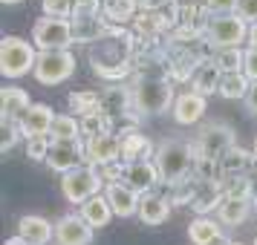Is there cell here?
Segmentation results:
<instances>
[{"label": "cell", "instance_id": "cell-30", "mask_svg": "<svg viewBox=\"0 0 257 245\" xmlns=\"http://www.w3.org/2000/svg\"><path fill=\"white\" fill-rule=\"evenodd\" d=\"M67 104H70V113L75 118H87V116L101 113V98H98V93H70Z\"/></svg>", "mask_w": 257, "mask_h": 245}, {"label": "cell", "instance_id": "cell-1", "mask_svg": "<svg viewBox=\"0 0 257 245\" xmlns=\"http://www.w3.org/2000/svg\"><path fill=\"white\" fill-rule=\"evenodd\" d=\"M153 164H156V170H159L162 185L174 187V185H179L182 179L194 176V167H197V147L185 139H165V141L156 144Z\"/></svg>", "mask_w": 257, "mask_h": 245}, {"label": "cell", "instance_id": "cell-11", "mask_svg": "<svg viewBox=\"0 0 257 245\" xmlns=\"http://www.w3.org/2000/svg\"><path fill=\"white\" fill-rule=\"evenodd\" d=\"M47 164L55 173H72L84 164V144L81 141H52L47 153Z\"/></svg>", "mask_w": 257, "mask_h": 245}, {"label": "cell", "instance_id": "cell-8", "mask_svg": "<svg viewBox=\"0 0 257 245\" xmlns=\"http://www.w3.org/2000/svg\"><path fill=\"white\" fill-rule=\"evenodd\" d=\"M32 41L41 52H49V49H70V44H75V35H72V24L64 21V18H49L44 15L35 26H32Z\"/></svg>", "mask_w": 257, "mask_h": 245}, {"label": "cell", "instance_id": "cell-45", "mask_svg": "<svg viewBox=\"0 0 257 245\" xmlns=\"http://www.w3.org/2000/svg\"><path fill=\"white\" fill-rule=\"evenodd\" d=\"M3 3H6V6H15V3H24V0H3Z\"/></svg>", "mask_w": 257, "mask_h": 245}, {"label": "cell", "instance_id": "cell-49", "mask_svg": "<svg viewBox=\"0 0 257 245\" xmlns=\"http://www.w3.org/2000/svg\"><path fill=\"white\" fill-rule=\"evenodd\" d=\"M254 210H257V208H254Z\"/></svg>", "mask_w": 257, "mask_h": 245}, {"label": "cell", "instance_id": "cell-17", "mask_svg": "<svg viewBox=\"0 0 257 245\" xmlns=\"http://www.w3.org/2000/svg\"><path fill=\"white\" fill-rule=\"evenodd\" d=\"M104 196H107V202H110L113 213L121 216V219H127V216H136V213H139L142 196L133 190V187L124 185V182H107Z\"/></svg>", "mask_w": 257, "mask_h": 245}, {"label": "cell", "instance_id": "cell-28", "mask_svg": "<svg viewBox=\"0 0 257 245\" xmlns=\"http://www.w3.org/2000/svg\"><path fill=\"white\" fill-rule=\"evenodd\" d=\"M52 141H81V118H75L72 113H58L49 130Z\"/></svg>", "mask_w": 257, "mask_h": 245}, {"label": "cell", "instance_id": "cell-20", "mask_svg": "<svg viewBox=\"0 0 257 245\" xmlns=\"http://www.w3.org/2000/svg\"><path fill=\"white\" fill-rule=\"evenodd\" d=\"M222 199H225V193H222L220 182H199L197 193H194L188 208L194 210L197 216H211V210H220Z\"/></svg>", "mask_w": 257, "mask_h": 245}, {"label": "cell", "instance_id": "cell-37", "mask_svg": "<svg viewBox=\"0 0 257 245\" xmlns=\"http://www.w3.org/2000/svg\"><path fill=\"white\" fill-rule=\"evenodd\" d=\"M18 139H21V127H18L15 121H3V124H0V150L9 153Z\"/></svg>", "mask_w": 257, "mask_h": 245}, {"label": "cell", "instance_id": "cell-41", "mask_svg": "<svg viewBox=\"0 0 257 245\" xmlns=\"http://www.w3.org/2000/svg\"><path fill=\"white\" fill-rule=\"evenodd\" d=\"M171 0H139V9L142 12H153V15H159L168 6Z\"/></svg>", "mask_w": 257, "mask_h": 245}, {"label": "cell", "instance_id": "cell-47", "mask_svg": "<svg viewBox=\"0 0 257 245\" xmlns=\"http://www.w3.org/2000/svg\"><path fill=\"white\" fill-rule=\"evenodd\" d=\"M228 245H245V242H228Z\"/></svg>", "mask_w": 257, "mask_h": 245}, {"label": "cell", "instance_id": "cell-15", "mask_svg": "<svg viewBox=\"0 0 257 245\" xmlns=\"http://www.w3.org/2000/svg\"><path fill=\"white\" fill-rule=\"evenodd\" d=\"M205 107H208V98L205 95L194 93V90H185L182 95H176L174 107H171V116L179 127H191L197 124L199 118L205 116Z\"/></svg>", "mask_w": 257, "mask_h": 245}, {"label": "cell", "instance_id": "cell-9", "mask_svg": "<svg viewBox=\"0 0 257 245\" xmlns=\"http://www.w3.org/2000/svg\"><path fill=\"white\" fill-rule=\"evenodd\" d=\"M116 162H121V133H104L84 141V164L101 170Z\"/></svg>", "mask_w": 257, "mask_h": 245}, {"label": "cell", "instance_id": "cell-18", "mask_svg": "<svg viewBox=\"0 0 257 245\" xmlns=\"http://www.w3.org/2000/svg\"><path fill=\"white\" fill-rule=\"evenodd\" d=\"M188 239L194 245H228L231 239H225V228L220 219L214 216H194V222L188 225Z\"/></svg>", "mask_w": 257, "mask_h": 245}, {"label": "cell", "instance_id": "cell-13", "mask_svg": "<svg viewBox=\"0 0 257 245\" xmlns=\"http://www.w3.org/2000/svg\"><path fill=\"white\" fill-rule=\"evenodd\" d=\"M121 182L127 187H133L139 196H145V193H151L153 187H156V182H162V179H159V170H156L153 159H139V162L124 164Z\"/></svg>", "mask_w": 257, "mask_h": 245}, {"label": "cell", "instance_id": "cell-42", "mask_svg": "<svg viewBox=\"0 0 257 245\" xmlns=\"http://www.w3.org/2000/svg\"><path fill=\"white\" fill-rule=\"evenodd\" d=\"M243 104H245V110H248L251 116H257V84L248 87V95L243 98Z\"/></svg>", "mask_w": 257, "mask_h": 245}, {"label": "cell", "instance_id": "cell-12", "mask_svg": "<svg viewBox=\"0 0 257 245\" xmlns=\"http://www.w3.org/2000/svg\"><path fill=\"white\" fill-rule=\"evenodd\" d=\"M55 116H58V113H55L49 104H32L24 116H21V121H18L21 136H24L26 141L29 139H47L49 130H52Z\"/></svg>", "mask_w": 257, "mask_h": 245}, {"label": "cell", "instance_id": "cell-40", "mask_svg": "<svg viewBox=\"0 0 257 245\" xmlns=\"http://www.w3.org/2000/svg\"><path fill=\"white\" fill-rule=\"evenodd\" d=\"M237 15H240V18H243L248 26H254V24H257V0H240Z\"/></svg>", "mask_w": 257, "mask_h": 245}, {"label": "cell", "instance_id": "cell-31", "mask_svg": "<svg viewBox=\"0 0 257 245\" xmlns=\"http://www.w3.org/2000/svg\"><path fill=\"white\" fill-rule=\"evenodd\" d=\"M136 9H139V0H104V18L113 24H124V21H136ZM142 12V9H139Z\"/></svg>", "mask_w": 257, "mask_h": 245}, {"label": "cell", "instance_id": "cell-29", "mask_svg": "<svg viewBox=\"0 0 257 245\" xmlns=\"http://www.w3.org/2000/svg\"><path fill=\"white\" fill-rule=\"evenodd\" d=\"M248 87H251V81L245 78L243 72H222L217 95H222L225 101H237V98H245L248 95Z\"/></svg>", "mask_w": 257, "mask_h": 245}, {"label": "cell", "instance_id": "cell-44", "mask_svg": "<svg viewBox=\"0 0 257 245\" xmlns=\"http://www.w3.org/2000/svg\"><path fill=\"white\" fill-rule=\"evenodd\" d=\"M6 245H29V242H24L21 236H12V239H9V242H6Z\"/></svg>", "mask_w": 257, "mask_h": 245}, {"label": "cell", "instance_id": "cell-48", "mask_svg": "<svg viewBox=\"0 0 257 245\" xmlns=\"http://www.w3.org/2000/svg\"><path fill=\"white\" fill-rule=\"evenodd\" d=\"M254 245H257V236H254Z\"/></svg>", "mask_w": 257, "mask_h": 245}, {"label": "cell", "instance_id": "cell-46", "mask_svg": "<svg viewBox=\"0 0 257 245\" xmlns=\"http://www.w3.org/2000/svg\"><path fill=\"white\" fill-rule=\"evenodd\" d=\"M254 159H257V139H254Z\"/></svg>", "mask_w": 257, "mask_h": 245}, {"label": "cell", "instance_id": "cell-7", "mask_svg": "<svg viewBox=\"0 0 257 245\" xmlns=\"http://www.w3.org/2000/svg\"><path fill=\"white\" fill-rule=\"evenodd\" d=\"M75 72V55L70 49H49V52H38L35 61V75L38 84L44 87H58Z\"/></svg>", "mask_w": 257, "mask_h": 245}, {"label": "cell", "instance_id": "cell-33", "mask_svg": "<svg viewBox=\"0 0 257 245\" xmlns=\"http://www.w3.org/2000/svg\"><path fill=\"white\" fill-rule=\"evenodd\" d=\"M197 185H199L197 176H188V179H182L179 185H174L171 190H168L171 205H191V199H194V193H197Z\"/></svg>", "mask_w": 257, "mask_h": 245}, {"label": "cell", "instance_id": "cell-14", "mask_svg": "<svg viewBox=\"0 0 257 245\" xmlns=\"http://www.w3.org/2000/svg\"><path fill=\"white\" fill-rule=\"evenodd\" d=\"M98 98H101V113H104L107 118H113V121L133 113L130 84H110V87H104V90L98 93ZM133 116H136V113H133Z\"/></svg>", "mask_w": 257, "mask_h": 245}, {"label": "cell", "instance_id": "cell-3", "mask_svg": "<svg viewBox=\"0 0 257 245\" xmlns=\"http://www.w3.org/2000/svg\"><path fill=\"white\" fill-rule=\"evenodd\" d=\"M202 41L208 44V49H240V44L248 41V24L240 15L208 18L202 26Z\"/></svg>", "mask_w": 257, "mask_h": 245}, {"label": "cell", "instance_id": "cell-39", "mask_svg": "<svg viewBox=\"0 0 257 245\" xmlns=\"http://www.w3.org/2000/svg\"><path fill=\"white\" fill-rule=\"evenodd\" d=\"M243 75L251 84H257V47H248L243 55Z\"/></svg>", "mask_w": 257, "mask_h": 245}, {"label": "cell", "instance_id": "cell-2", "mask_svg": "<svg viewBox=\"0 0 257 245\" xmlns=\"http://www.w3.org/2000/svg\"><path fill=\"white\" fill-rule=\"evenodd\" d=\"M130 93H133V113L139 116H162L176 101L174 87L162 75H139L130 84Z\"/></svg>", "mask_w": 257, "mask_h": 245}, {"label": "cell", "instance_id": "cell-19", "mask_svg": "<svg viewBox=\"0 0 257 245\" xmlns=\"http://www.w3.org/2000/svg\"><path fill=\"white\" fill-rule=\"evenodd\" d=\"M18 236L29 245H47L49 239H55V225L47 222L44 216L29 213V216H21L18 219Z\"/></svg>", "mask_w": 257, "mask_h": 245}, {"label": "cell", "instance_id": "cell-21", "mask_svg": "<svg viewBox=\"0 0 257 245\" xmlns=\"http://www.w3.org/2000/svg\"><path fill=\"white\" fill-rule=\"evenodd\" d=\"M29 107H32V101H29L26 90H21V87H3L0 90V116H3V121L18 124Z\"/></svg>", "mask_w": 257, "mask_h": 245}, {"label": "cell", "instance_id": "cell-10", "mask_svg": "<svg viewBox=\"0 0 257 245\" xmlns=\"http://www.w3.org/2000/svg\"><path fill=\"white\" fill-rule=\"evenodd\" d=\"M70 24H72L75 44H101L104 38H110L116 32V26L104 18V12L101 15H75Z\"/></svg>", "mask_w": 257, "mask_h": 245}, {"label": "cell", "instance_id": "cell-6", "mask_svg": "<svg viewBox=\"0 0 257 245\" xmlns=\"http://www.w3.org/2000/svg\"><path fill=\"white\" fill-rule=\"evenodd\" d=\"M101 185H104L101 170H98V167H90V164H81L78 170H72V173H67L61 179V193H64L67 202H72V205L81 208L87 199L98 196Z\"/></svg>", "mask_w": 257, "mask_h": 245}, {"label": "cell", "instance_id": "cell-4", "mask_svg": "<svg viewBox=\"0 0 257 245\" xmlns=\"http://www.w3.org/2000/svg\"><path fill=\"white\" fill-rule=\"evenodd\" d=\"M38 52L35 47L18 35H6L0 44V72L3 78H24L26 72H35Z\"/></svg>", "mask_w": 257, "mask_h": 245}, {"label": "cell", "instance_id": "cell-23", "mask_svg": "<svg viewBox=\"0 0 257 245\" xmlns=\"http://www.w3.org/2000/svg\"><path fill=\"white\" fill-rule=\"evenodd\" d=\"M153 153H156V147L142 133H136V130L121 133V164L139 162V159H153Z\"/></svg>", "mask_w": 257, "mask_h": 245}, {"label": "cell", "instance_id": "cell-5", "mask_svg": "<svg viewBox=\"0 0 257 245\" xmlns=\"http://www.w3.org/2000/svg\"><path fill=\"white\" fill-rule=\"evenodd\" d=\"M197 156L199 159H211V162H220L225 153L237 147V133L231 124L225 121H208L205 127L199 130L197 136Z\"/></svg>", "mask_w": 257, "mask_h": 245}, {"label": "cell", "instance_id": "cell-38", "mask_svg": "<svg viewBox=\"0 0 257 245\" xmlns=\"http://www.w3.org/2000/svg\"><path fill=\"white\" fill-rule=\"evenodd\" d=\"M52 147V139H29L26 141V156L29 159H35V162H47V153Z\"/></svg>", "mask_w": 257, "mask_h": 245}, {"label": "cell", "instance_id": "cell-34", "mask_svg": "<svg viewBox=\"0 0 257 245\" xmlns=\"http://www.w3.org/2000/svg\"><path fill=\"white\" fill-rule=\"evenodd\" d=\"M104 133H113V118H107L104 113L81 118V136L93 139V136H104Z\"/></svg>", "mask_w": 257, "mask_h": 245}, {"label": "cell", "instance_id": "cell-22", "mask_svg": "<svg viewBox=\"0 0 257 245\" xmlns=\"http://www.w3.org/2000/svg\"><path fill=\"white\" fill-rule=\"evenodd\" d=\"M171 199H168V193H145L139 202V219L145 222V225H162L168 216H171Z\"/></svg>", "mask_w": 257, "mask_h": 245}, {"label": "cell", "instance_id": "cell-36", "mask_svg": "<svg viewBox=\"0 0 257 245\" xmlns=\"http://www.w3.org/2000/svg\"><path fill=\"white\" fill-rule=\"evenodd\" d=\"M237 6L240 0H205L202 3V12L208 18H217V15H237Z\"/></svg>", "mask_w": 257, "mask_h": 245}, {"label": "cell", "instance_id": "cell-35", "mask_svg": "<svg viewBox=\"0 0 257 245\" xmlns=\"http://www.w3.org/2000/svg\"><path fill=\"white\" fill-rule=\"evenodd\" d=\"M75 12H78V0H44V15H49V18H75Z\"/></svg>", "mask_w": 257, "mask_h": 245}, {"label": "cell", "instance_id": "cell-16", "mask_svg": "<svg viewBox=\"0 0 257 245\" xmlns=\"http://www.w3.org/2000/svg\"><path fill=\"white\" fill-rule=\"evenodd\" d=\"M55 242L58 245H90L93 228L81 219V213H67L55 222Z\"/></svg>", "mask_w": 257, "mask_h": 245}, {"label": "cell", "instance_id": "cell-32", "mask_svg": "<svg viewBox=\"0 0 257 245\" xmlns=\"http://www.w3.org/2000/svg\"><path fill=\"white\" fill-rule=\"evenodd\" d=\"M243 55L245 49H214L211 61L220 67V72H243Z\"/></svg>", "mask_w": 257, "mask_h": 245}, {"label": "cell", "instance_id": "cell-43", "mask_svg": "<svg viewBox=\"0 0 257 245\" xmlns=\"http://www.w3.org/2000/svg\"><path fill=\"white\" fill-rule=\"evenodd\" d=\"M248 47H257V24L254 26H248V41H245Z\"/></svg>", "mask_w": 257, "mask_h": 245}, {"label": "cell", "instance_id": "cell-26", "mask_svg": "<svg viewBox=\"0 0 257 245\" xmlns=\"http://www.w3.org/2000/svg\"><path fill=\"white\" fill-rule=\"evenodd\" d=\"M220 78H222L220 67H217L214 61H205V64H199V70L194 72V78H191V90L208 98L211 93L220 90Z\"/></svg>", "mask_w": 257, "mask_h": 245}, {"label": "cell", "instance_id": "cell-24", "mask_svg": "<svg viewBox=\"0 0 257 245\" xmlns=\"http://www.w3.org/2000/svg\"><path fill=\"white\" fill-rule=\"evenodd\" d=\"M254 210L251 199H222L220 210H217V219L222 222V228H240Z\"/></svg>", "mask_w": 257, "mask_h": 245}, {"label": "cell", "instance_id": "cell-27", "mask_svg": "<svg viewBox=\"0 0 257 245\" xmlns=\"http://www.w3.org/2000/svg\"><path fill=\"white\" fill-rule=\"evenodd\" d=\"M78 213H81V219L87 222L90 228H101V225H107V222H110L113 208H110V202H107L104 193H98V196L87 199L81 208H78Z\"/></svg>", "mask_w": 257, "mask_h": 245}, {"label": "cell", "instance_id": "cell-25", "mask_svg": "<svg viewBox=\"0 0 257 245\" xmlns=\"http://www.w3.org/2000/svg\"><path fill=\"white\" fill-rule=\"evenodd\" d=\"M254 162L257 159L245 150V147H231V150L220 159V173H222V179H231V176H248V170H251V164Z\"/></svg>", "mask_w": 257, "mask_h": 245}]
</instances>
